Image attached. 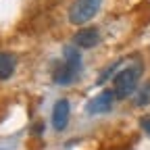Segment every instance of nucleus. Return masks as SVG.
Instances as JSON below:
<instances>
[{"label": "nucleus", "mask_w": 150, "mask_h": 150, "mask_svg": "<svg viewBox=\"0 0 150 150\" xmlns=\"http://www.w3.org/2000/svg\"><path fill=\"white\" fill-rule=\"evenodd\" d=\"M79 46L75 44H69L65 46L63 50V63H59L52 71V77H54V83L59 86H71L75 79H77V75L81 73V54L77 50Z\"/></svg>", "instance_id": "1"}, {"label": "nucleus", "mask_w": 150, "mask_h": 150, "mask_svg": "<svg viewBox=\"0 0 150 150\" xmlns=\"http://www.w3.org/2000/svg\"><path fill=\"white\" fill-rule=\"evenodd\" d=\"M140 73H142V67L140 65H134V67H127L123 71H119L112 79V92H115V98L123 100L127 96L136 92L138 88V81H140Z\"/></svg>", "instance_id": "2"}, {"label": "nucleus", "mask_w": 150, "mask_h": 150, "mask_svg": "<svg viewBox=\"0 0 150 150\" xmlns=\"http://www.w3.org/2000/svg\"><path fill=\"white\" fill-rule=\"evenodd\" d=\"M102 6V0H75L69 8V23L71 25H83L90 19L98 15Z\"/></svg>", "instance_id": "3"}, {"label": "nucleus", "mask_w": 150, "mask_h": 150, "mask_svg": "<svg viewBox=\"0 0 150 150\" xmlns=\"http://www.w3.org/2000/svg\"><path fill=\"white\" fill-rule=\"evenodd\" d=\"M112 100H115V92L112 90H104V92L96 94V96L86 104L88 115H102V112H108L112 108Z\"/></svg>", "instance_id": "4"}, {"label": "nucleus", "mask_w": 150, "mask_h": 150, "mask_svg": "<svg viewBox=\"0 0 150 150\" xmlns=\"http://www.w3.org/2000/svg\"><path fill=\"white\" fill-rule=\"evenodd\" d=\"M69 115H71V106H69V100L67 98H61L56 100L54 108H52V127L56 131H63L69 123Z\"/></svg>", "instance_id": "5"}, {"label": "nucleus", "mask_w": 150, "mask_h": 150, "mask_svg": "<svg viewBox=\"0 0 150 150\" xmlns=\"http://www.w3.org/2000/svg\"><path fill=\"white\" fill-rule=\"evenodd\" d=\"M100 42V31L96 27H83L73 35V44L79 48H94Z\"/></svg>", "instance_id": "6"}, {"label": "nucleus", "mask_w": 150, "mask_h": 150, "mask_svg": "<svg viewBox=\"0 0 150 150\" xmlns=\"http://www.w3.org/2000/svg\"><path fill=\"white\" fill-rule=\"evenodd\" d=\"M15 65H17V61H15V56H13V54L0 52V81L8 79L11 75L15 73Z\"/></svg>", "instance_id": "7"}, {"label": "nucleus", "mask_w": 150, "mask_h": 150, "mask_svg": "<svg viewBox=\"0 0 150 150\" xmlns=\"http://www.w3.org/2000/svg\"><path fill=\"white\" fill-rule=\"evenodd\" d=\"M136 104H138V106H148V104H150V81L140 88L138 96H136Z\"/></svg>", "instance_id": "8"}, {"label": "nucleus", "mask_w": 150, "mask_h": 150, "mask_svg": "<svg viewBox=\"0 0 150 150\" xmlns=\"http://www.w3.org/2000/svg\"><path fill=\"white\" fill-rule=\"evenodd\" d=\"M119 65H121V61H115V65H112V67H106V69L100 73V77H98V81H96V83H98V86H100V83H104V81L108 79V75H112V73H115V69H117Z\"/></svg>", "instance_id": "9"}, {"label": "nucleus", "mask_w": 150, "mask_h": 150, "mask_svg": "<svg viewBox=\"0 0 150 150\" xmlns=\"http://www.w3.org/2000/svg\"><path fill=\"white\" fill-rule=\"evenodd\" d=\"M140 127H142L146 134L150 136V115H146V117H142V119H140Z\"/></svg>", "instance_id": "10"}]
</instances>
